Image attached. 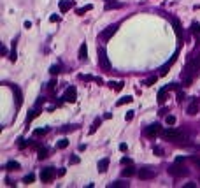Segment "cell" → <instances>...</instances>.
Wrapping results in <instances>:
<instances>
[{
    "instance_id": "cell-1",
    "label": "cell",
    "mask_w": 200,
    "mask_h": 188,
    "mask_svg": "<svg viewBox=\"0 0 200 188\" xmlns=\"http://www.w3.org/2000/svg\"><path fill=\"white\" fill-rule=\"evenodd\" d=\"M168 174H170V176H174V177H181V176H188V169H186V167L183 165V164H174V165H170V167H168Z\"/></svg>"
},
{
    "instance_id": "cell-2",
    "label": "cell",
    "mask_w": 200,
    "mask_h": 188,
    "mask_svg": "<svg viewBox=\"0 0 200 188\" xmlns=\"http://www.w3.org/2000/svg\"><path fill=\"white\" fill-rule=\"evenodd\" d=\"M98 65L104 72H109L111 70V64H109V58H107V53H105V49L100 48L98 49Z\"/></svg>"
},
{
    "instance_id": "cell-3",
    "label": "cell",
    "mask_w": 200,
    "mask_h": 188,
    "mask_svg": "<svg viewBox=\"0 0 200 188\" xmlns=\"http://www.w3.org/2000/svg\"><path fill=\"white\" fill-rule=\"evenodd\" d=\"M162 135H163L165 139H168V141H177V139H181V137H183V132L170 127V128L163 130V132H162Z\"/></svg>"
},
{
    "instance_id": "cell-4",
    "label": "cell",
    "mask_w": 200,
    "mask_h": 188,
    "mask_svg": "<svg viewBox=\"0 0 200 188\" xmlns=\"http://www.w3.org/2000/svg\"><path fill=\"white\" fill-rule=\"evenodd\" d=\"M63 100L70 102V104H74L77 100V90H76V86H69L65 90V93H63Z\"/></svg>"
},
{
    "instance_id": "cell-5",
    "label": "cell",
    "mask_w": 200,
    "mask_h": 188,
    "mask_svg": "<svg viewBox=\"0 0 200 188\" xmlns=\"http://www.w3.org/2000/svg\"><path fill=\"white\" fill-rule=\"evenodd\" d=\"M53 177H55V169H53V167H46V169H42V172H40V181L42 183L53 181Z\"/></svg>"
},
{
    "instance_id": "cell-6",
    "label": "cell",
    "mask_w": 200,
    "mask_h": 188,
    "mask_svg": "<svg viewBox=\"0 0 200 188\" xmlns=\"http://www.w3.org/2000/svg\"><path fill=\"white\" fill-rule=\"evenodd\" d=\"M162 132V127L158 123H153V125H149V127H146V130H144V134L147 135V137H154V135H158Z\"/></svg>"
},
{
    "instance_id": "cell-7",
    "label": "cell",
    "mask_w": 200,
    "mask_h": 188,
    "mask_svg": "<svg viewBox=\"0 0 200 188\" xmlns=\"http://www.w3.org/2000/svg\"><path fill=\"white\" fill-rule=\"evenodd\" d=\"M116 30H118V23H114V25H109L107 28L104 30V32L100 34L102 35V39H111L114 34H116Z\"/></svg>"
},
{
    "instance_id": "cell-8",
    "label": "cell",
    "mask_w": 200,
    "mask_h": 188,
    "mask_svg": "<svg viewBox=\"0 0 200 188\" xmlns=\"http://www.w3.org/2000/svg\"><path fill=\"white\" fill-rule=\"evenodd\" d=\"M154 176H156V172L153 169H141L139 171V177H141V179H151V177H154Z\"/></svg>"
},
{
    "instance_id": "cell-9",
    "label": "cell",
    "mask_w": 200,
    "mask_h": 188,
    "mask_svg": "<svg viewBox=\"0 0 200 188\" xmlns=\"http://www.w3.org/2000/svg\"><path fill=\"white\" fill-rule=\"evenodd\" d=\"M11 88H13L14 95H16V107H21V104H23V93H21V90L14 85H11Z\"/></svg>"
},
{
    "instance_id": "cell-10",
    "label": "cell",
    "mask_w": 200,
    "mask_h": 188,
    "mask_svg": "<svg viewBox=\"0 0 200 188\" xmlns=\"http://www.w3.org/2000/svg\"><path fill=\"white\" fill-rule=\"evenodd\" d=\"M58 7H60V11H61V13H67L70 7H74V0H60Z\"/></svg>"
},
{
    "instance_id": "cell-11",
    "label": "cell",
    "mask_w": 200,
    "mask_h": 188,
    "mask_svg": "<svg viewBox=\"0 0 200 188\" xmlns=\"http://www.w3.org/2000/svg\"><path fill=\"white\" fill-rule=\"evenodd\" d=\"M177 55H179V53H176V55H174V56L170 58V62H167V64H165V65H163V67L160 69V76H165V74H167V70H168V69H170V65H172V64H174V62L177 60Z\"/></svg>"
},
{
    "instance_id": "cell-12",
    "label": "cell",
    "mask_w": 200,
    "mask_h": 188,
    "mask_svg": "<svg viewBox=\"0 0 200 188\" xmlns=\"http://www.w3.org/2000/svg\"><path fill=\"white\" fill-rule=\"evenodd\" d=\"M107 167H109V158H102V160H98V164H97L98 172H105V171H107Z\"/></svg>"
},
{
    "instance_id": "cell-13",
    "label": "cell",
    "mask_w": 200,
    "mask_h": 188,
    "mask_svg": "<svg viewBox=\"0 0 200 188\" xmlns=\"http://www.w3.org/2000/svg\"><path fill=\"white\" fill-rule=\"evenodd\" d=\"M188 65L189 67H191L193 70H195V74H197V72L200 70V55L195 58V60H191V58H189V62H188Z\"/></svg>"
},
{
    "instance_id": "cell-14",
    "label": "cell",
    "mask_w": 200,
    "mask_h": 188,
    "mask_svg": "<svg viewBox=\"0 0 200 188\" xmlns=\"http://www.w3.org/2000/svg\"><path fill=\"white\" fill-rule=\"evenodd\" d=\"M172 26H174V32L177 35V39L183 37V30H181V23H179V19H172Z\"/></svg>"
},
{
    "instance_id": "cell-15",
    "label": "cell",
    "mask_w": 200,
    "mask_h": 188,
    "mask_svg": "<svg viewBox=\"0 0 200 188\" xmlns=\"http://www.w3.org/2000/svg\"><path fill=\"white\" fill-rule=\"evenodd\" d=\"M79 60H86L88 58V46L86 44H81V48H79V56H77Z\"/></svg>"
},
{
    "instance_id": "cell-16",
    "label": "cell",
    "mask_w": 200,
    "mask_h": 188,
    "mask_svg": "<svg viewBox=\"0 0 200 188\" xmlns=\"http://www.w3.org/2000/svg\"><path fill=\"white\" fill-rule=\"evenodd\" d=\"M167 91H168V88H162L160 91H158V104H165V100H167Z\"/></svg>"
},
{
    "instance_id": "cell-17",
    "label": "cell",
    "mask_w": 200,
    "mask_h": 188,
    "mask_svg": "<svg viewBox=\"0 0 200 188\" xmlns=\"http://www.w3.org/2000/svg\"><path fill=\"white\" fill-rule=\"evenodd\" d=\"M18 169H19V164L14 162V160H11V162L5 164V171H18Z\"/></svg>"
},
{
    "instance_id": "cell-18",
    "label": "cell",
    "mask_w": 200,
    "mask_h": 188,
    "mask_svg": "<svg viewBox=\"0 0 200 188\" xmlns=\"http://www.w3.org/2000/svg\"><path fill=\"white\" fill-rule=\"evenodd\" d=\"M132 100H133L132 95H126V97H123V99H119L118 102H116V106H118V107H119V106H125V104H130Z\"/></svg>"
},
{
    "instance_id": "cell-19",
    "label": "cell",
    "mask_w": 200,
    "mask_h": 188,
    "mask_svg": "<svg viewBox=\"0 0 200 188\" xmlns=\"http://www.w3.org/2000/svg\"><path fill=\"white\" fill-rule=\"evenodd\" d=\"M121 174H123L125 177H130V176H133V174H135V169H133L132 165H128L126 169H123V171H121Z\"/></svg>"
},
{
    "instance_id": "cell-20",
    "label": "cell",
    "mask_w": 200,
    "mask_h": 188,
    "mask_svg": "<svg viewBox=\"0 0 200 188\" xmlns=\"http://www.w3.org/2000/svg\"><path fill=\"white\" fill-rule=\"evenodd\" d=\"M91 9H93V5H91V4H88V5H84V7H81V9H76V13H77L79 16H83L84 13H88V11H91Z\"/></svg>"
},
{
    "instance_id": "cell-21",
    "label": "cell",
    "mask_w": 200,
    "mask_h": 188,
    "mask_svg": "<svg viewBox=\"0 0 200 188\" xmlns=\"http://www.w3.org/2000/svg\"><path fill=\"white\" fill-rule=\"evenodd\" d=\"M109 85H111V88H114L116 91H121V90H123V85H125V83H123V81H118V83H112V81H111Z\"/></svg>"
},
{
    "instance_id": "cell-22",
    "label": "cell",
    "mask_w": 200,
    "mask_h": 188,
    "mask_svg": "<svg viewBox=\"0 0 200 188\" xmlns=\"http://www.w3.org/2000/svg\"><path fill=\"white\" fill-rule=\"evenodd\" d=\"M100 123H102V120H100V118L95 120V121H93V125H91V128H90V134H95V132H97V128L100 127Z\"/></svg>"
},
{
    "instance_id": "cell-23",
    "label": "cell",
    "mask_w": 200,
    "mask_h": 188,
    "mask_svg": "<svg viewBox=\"0 0 200 188\" xmlns=\"http://www.w3.org/2000/svg\"><path fill=\"white\" fill-rule=\"evenodd\" d=\"M48 132H49L48 127H44V128H35V130H34V135H35V137H39V135H46Z\"/></svg>"
},
{
    "instance_id": "cell-24",
    "label": "cell",
    "mask_w": 200,
    "mask_h": 188,
    "mask_svg": "<svg viewBox=\"0 0 200 188\" xmlns=\"http://www.w3.org/2000/svg\"><path fill=\"white\" fill-rule=\"evenodd\" d=\"M128 186V183H125V181H116V183H111L109 188H126Z\"/></svg>"
},
{
    "instance_id": "cell-25",
    "label": "cell",
    "mask_w": 200,
    "mask_h": 188,
    "mask_svg": "<svg viewBox=\"0 0 200 188\" xmlns=\"http://www.w3.org/2000/svg\"><path fill=\"white\" fill-rule=\"evenodd\" d=\"M198 113V106H197V102H193V104H189V107H188V114H197Z\"/></svg>"
},
{
    "instance_id": "cell-26",
    "label": "cell",
    "mask_w": 200,
    "mask_h": 188,
    "mask_svg": "<svg viewBox=\"0 0 200 188\" xmlns=\"http://www.w3.org/2000/svg\"><path fill=\"white\" fill-rule=\"evenodd\" d=\"M123 4H119V2H107V4H105V9H107V11H111V9H119Z\"/></svg>"
},
{
    "instance_id": "cell-27",
    "label": "cell",
    "mask_w": 200,
    "mask_h": 188,
    "mask_svg": "<svg viewBox=\"0 0 200 188\" xmlns=\"http://www.w3.org/2000/svg\"><path fill=\"white\" fill-rule=\"evenodd\" d=\"M67 146H69V141H67V139H61V141L56 142V148H58V150H65Z\"/></svg>"
},
{
    "instance_id": "cell-28",
    "label": "cell",
    "mask_w": 200,
    "mask_h": 188,
    "mask_svg": "<svg viewBox=\"0 0 200 188\" xmlns=\"http://www.w3.org/2000/svg\"><path fill=\"white\" fill-rule=\"evenodd\" d=\"M191 34L193 35H200V25L198 23H191Z\"/></svg>"
},
{
    "instance_id": "cell-29",
    "label": "cell",
    "mask_w": 200,
    "mask_h": 188,
    "mask_svg": "<svg viewBox=\"0 0 200 188\" xmlns=\"http://www.w3.org/2000/svg\"><path fill=\"white\" fill-rule=\"evenodd\" d=\"M77 128V125H67V127H63V128H60V132H72V130H76Z\"/></svg>"
},
{
    "instance_id": "cell-30",
    "label": "cell",
    "mask_w": 200,
    "mask_h": 188,
    "mask_svg": "<svg viewBox=\"0 0 200 188\" xmlns=\"http://www.w3.org/2000/svg\"><path fill=\"white\" fill-rule=\"evenodd\" d=\"M34 179H35V176H34V174H28V176L23 177V183H25V185H30V183H34Z\"/></svg>"
},
{
    "instance_id": "cell-31",
    "label": "cell",
    "mask_w": 200,
    "mask_h": 188,
    "mask_svg": "<svg viewBox=\"0 0 200 188\" xmlns=\"http://www.w3.org/2000/svg\"><path fill=\"white\" fill-rule=\"evenodd\" d=\"M60 70H61V69H60V65H51V69H49V72H51L53 76H58V74H60Z\"/></svg>"
},
{
    "instance_id": "cell-32",
    "label": "cell",
    "mask_w": 200,
    "mask_h": 188,
    "mask_svg": "<svg viewBox=\"0 0 200 188\" xmlns=\"http://www.w3.org/2000/svg\"><path fill=\"white\" fill-rule=\"evenodd\" d=\"M46 156H48V150H46V148H40V150H39V155H37V158L42 160V158H46Z\"/></svg>"
},
{
    "instance_id": "cell-33",
    "label": "cell",
    "mask_w": 200,
    "mask_h": 188,
    "mask_svg": "<svg viewBox=\"0 0 200 188\" xmlns=\"http://www.w3.org/2000/svg\"><path fill=\"white\" fill-rule=\"evenodd\" d=\"M37 114H39V113H37V109H34V111H30V114H28V116H26V125H28V123H30L32 120H34V118L37 116Z\"/></svg>"
},
{
    "instance_id": "cell-34",
    "label": "cell",
    "mask_w": 200,
    "mask_h": 188,
    "mask_svg": "<svg viewBox=\"0 0 200 188\" xmlns=\"http://www.w3.org/2000/svg\"><path fill=\"white\" fill-rule=\"evenodd\" d=\"M56 85H58V83H56V79H51V81L48 83V90H49V91H55Z\"/></svg>"
},
{
    "instance_id": "cell-35",
    "label": "cell",
    "mask_w": 200,
    "mask_h": 188,
    "mask_svg": "<svg viewBox=\"0 0 200 188\" xmlns=\"http://www.w3.org/2000/svg\"><path fill=\"white\" fill-rule=\"evenodd\" d=\"M156 79H158L156 76H151L149 79H147V81L144 83V85H146V86H153V85H154V83H156Z\"/></svg>"
},
{
    "instance_id": "cell-36",
    "label": "cell",
    "mask_w": 200,
    "mask_h": 188,
    "mask_svg": "<svg viewBox=\"0 0 200 188\" xmlns=\"http://www.w3.org/2000/svg\"><path fill=\"white\" fill-rule=\"evenodd\" d=\"M165 121H167V125H170V127H172V125L176 123V116H172V114H168V116L165 118Z\"/></svg>"
},
{
    "instance_id": "cell-37",
    "label": "cell",
    "mask_w": 200,
    "mask_h": 188,
    "mask_svg": "<svg viewBox=\"0 0 200 188\" xmlns=\"http://www.w3.org/2000/svg\"><path fill=\"white\" fill-rule=\"evenodd\" d=\"M184 99H186V95H184V91H181V90H179V91H177V99H176V100H177L179 104H181V102H183Z\"/></svg>"
},
{
    "instance_id": "cell-38",
    "label": "cell",
    "mask_w": 200,
    "mask_h": 188,
    "mask_svg": "<svg viewBox=\"0 0 200 188\" xmlns=\"http://www.w3.org/2000/svg\"><path fill=\"white\" fill-rule=\"evenodd\" d=\"M189 160H191V164H195V165L200 167V156H189Z\"/></svg>"
},
{
    "instance_id": "cell-39",
    "label": "cell",
    "mask_w": 200,
    "mask_h": 188,
    "mask_svg": "<svg viewBox=\"0 0 200 188\" xmlns=\"http://www.w3.org/2000/svg\"><path fill=\"white\" fill-rule=\"evenodd\" d=\"M9 60H11V62H16V60H18V55H16V49H14V48H13V53L9 55Z\"/></svg>"
},
{
    "instance_id": "cell-40",
    "label": "cell",
    "mask_w": 200,
    "mask_h": 188,
    "mask_svg": "<svg viewBox=\"0 0 200 188\" xmlns=\"http://www.w3.org/2000/svg\"><path fill=\"white\" fill-rule=\"evenodd\" d=\"M133 113H135V111H128V113L125 114V120H126V121H132V118H133Z\"/></svg>"
},
{
    "instance_id": "cell-41",
    "label": "cell",
    "mask_w": 200,
    "mask_h": 188,
    "mask_svg": "<svg viewBox=\"0 0 200 188\" xmlns=\"http://www.w3.org/2000/svg\"><path fill=\"white\" fill-rule=\"evenodd\" d=\"M69 162H70V164H79V156H77V155H72L70 158H69Z\"/></svg>"
},
{
    "instance_id": "cell-42",
    "label": "cell",
    "mask_w": 200,
    "mask_h": 188,
    "mask_svg": "<svg viewBox=\"0 0 200 188\" xmlns=\"http://www.w3.org/2000/svg\"><path fill=\"white\" fill-rule=\"evenodd\" d=\"M121 164H123V165H132V160L126 158V156H123V158H121Z\"/></svg>"
},
{
    "instance_id": "cell-43",
    "label": "cell",
    "mask_w": 200,
    "mask_h": 188,
    "mask_svg": "<svg viewBox=\"0 0 200 188\" xmlns=\"http://www.w3.org/2000/svg\"><path fill=\"white\" fill-rule=\"evenodd\" d=\"M153 151H154V153H156V155H158V156H162V155H163V150H162V148H160V146H156V148H154V150H153Z\"/></svg>"
},
{
    "instance_id": "cell-44",
    "label": "cell",
    "mask_w": 200,
    "mask_h": 188,
    "mask_svg": "<svg viewBox=\"0 0 200 188\" xmlns=\"http://www.w3.org/2000/svg\"><path fill=\"white\" fill-rule=\"evenodd\" d=\"M49 21H51V23H55V21H60V16H56V14H53V16L49 18Z\"/></svg>"
},
{
    "instance_id": "cell-45",
    "label": "cell",
    "mask_w": 200,
    "mask_h": 188,
    "mask_svg": "<svg viewBox=\"0 0 200 188\" xmlns=\"http://www.w3.org/2000/svg\"><path fill=\"white\" fill-rule=\"evenodd\" d=\"M18 146H19V148H21V150H23V148H25V146H26V141H25V139H19Z\"/></svg>"
},
{
    "instance_id": "cell-46",
    "label": "cell",
    "mask_w": 200,
    "mask_h": 188,
    "mask_svg": "<svg viewBox=\"0 0 200 188\" xmlns=\"http://www.w3.org/2000/svg\"><path fill=\"white\" fill-rule=\"evenodd\" d=\"M184 160H186V156H177V158H176L177 164H184Z\"/></svg>"
},
{
    "instance_id": "cell-47",
    "label": "cell",
    "mask_w": 200,
    "mask_h": 188,
    "mask_svg": "<svg viewBox=\"0 0 200 188\" xmlns=\"http://www.w3.org/2000/svg\"><path fill=\"white\" fill-rule=\"evenodd\" d=\"M126 150H128V146H126L125 142H121L119 144V151H126Z\"/></svg>"
},
{
    "instance_id": "cell-48",
    "label": "cell",
    "mask_w": 200,
    "mask_h": 188,
    "mask_svg": "<svg viewBox=\"0 0 200 188\" xmlns=\"http://www.w3.org/2000/svg\"><path fill=\"white\" fill-rule=\"evenodd\" d=\"M79 79H84V81H91L93 77H91V76H79Z\"/></svg>"
},
{
    "instance_id": "cell-49",
    "label": "cell",
    "mask_w": 200,
    "mask_h": 188,
    "mask_svg": "<svg viewBox=\"0 0 200 188\" xmlns=\"http://www.w3.org/2000/svg\"><path fill=\"white\" fill-rule=\"evenodd\" d=\"M167 88H168V90H177V85H176V83H172V85H168Z\"/></svg>"
},
{
    "instance_id": "cell-50",
    "label": "cell",
    "mask_w": 200,
    "mask_h": 188,
    "mask_svg": "<svg viewBox=\"0 0 200 188\" xmlns=\"http://www.w3.org/2000/svg\"><path fill=\"white\" fill-rule=\"evenodd\" d=\"M195 186H197L195 183H186V185H184V188H195Z\"/></svg>"
},
{
    "instance_id": "cell-51",
    "label": "cell",
    "mask_w": 200,
    "mask_h": 188,
    "mask_svg": "<svg viewBox=\"0 0 200 188\" xmlns=\"http://www.w3.org/2000/svg\"><path fill=\"white\" fill-rule=\"evenodd\" d=\"M111 116H112L111 113H105V114H104V120H111Z\"/></svg>"
},
{
    "instance_id": "cell-52",
    "label": "cell",
    "mask_w": 200,
    "mask_h": 188,
    "mask_svg": "<svg viewBox=\"0 0 200 188\" xmlns=\"http://www.w3.org/2000/svg\"><path fill=\"white\" fill-rule=\"evenodd\" d=\"M86 150V144H79V151H84Z\"/></svg>"
},
{
    "instance_id": "cell-53",
    "label": "cell",
    "mask_w": 200,
    "mask_h": 188,
    "mask_svg": "<svg viewBox=\"0 0 200 188\" xmlns=\"http://www.w3.org/2000/svg\"><path fill=\"white\" fill-rule=\"evenodd\" d=\"M25 28H26V30L32 28V23H30V21H25Z\"/></svg>"
},
{
    "instance_id": "cell-54",
    "label": "cell",
    "mask_w": 200,
    "mask_h": 188,
    "mask_svg": "<svg viewBox=\"0 0 200 188\" xmlns=\"http://www.w3.org/2000/svg\"><path fill=\"white\" fill-rule=\"evenodd\" d=\"M198 42H200V37H198Z\"/></svg>"
},
{
    "instance_id": "cell-55",
    "label": "cell",
    "mask_w": 200,
    "mask_h": 188,
    "mask_svg": "<svg viewBox=\"0 0 200 188\" xmlns=\"http://www.w3.org/2000/svg\"><path fill=\"white\" fill-rule=\"evenodd\" d=\"M198 181H200V179H198Z\"/></svg>"
}]
</instances>
